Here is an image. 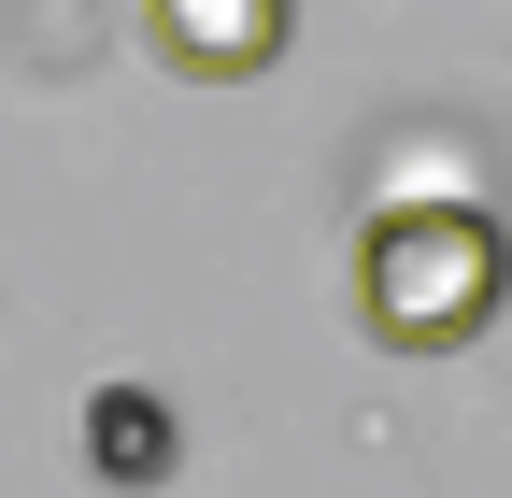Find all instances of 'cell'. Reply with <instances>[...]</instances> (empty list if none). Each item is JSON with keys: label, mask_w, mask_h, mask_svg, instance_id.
I'll use <instances>...</instances> for the list:
<instances>
[{"label": "cell", "mask_w": 512, "mask_h": 498, "mask_svg": "<svg viewBox=\"0 0 512 498\" xmlns=\"http://www.w3.org/2000/svg\"><path fill=\"white\" fill-rule=\"evenodd\" d=\"M512 299V228L484 200H399L356 228V328L384 356H456Z\"/></svg>", "instance_id": "1"}, {"label": "cell", "mask_w": 512, "mask_h": 498, "mask_svg": "<svg viewBox=\"0 0 512 498\" xmlns=\"http://www.w3.org/2000/svg\"><path fill=\"white\" fill-rule=\"evenodd\" d=\"M143 43L185 86H256L299 43V0H143Z\"/></svg>", "instance_id": "2"}, {"label": "cell", "mask_w": 512, "mask_h": 498, "mask_svg": "<svg viewBox=\"0 0 512 498\" xmlns=\"http://www.w3.org/2000/svg\"><path fill=\"white\" fill-rule=\"evenodd\" d=\"M86 456H100V484H157L185 442H171V399L157 385H100L86 399Z\"/></svg>", "instance_id": "3"}]
</instances>
